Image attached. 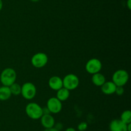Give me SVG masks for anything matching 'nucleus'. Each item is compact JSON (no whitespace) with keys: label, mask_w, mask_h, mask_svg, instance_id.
I'll return each instance as SVG.
<instances>
[{"label":"nucleus","mask_w":131,"mask_h":131,"mask_svg":"<svg viewBox=\"0 0 131 131\" xmlns=\"http://www.w3.org/2000/svg\"><path fill=\"white\" fill-rule=\"evenodd\" d=\"M49 58L46 53L43 52H38L34 54L31 59L32 66L36 68H42L46 66L48 62Z\"/></svg>","instance_id":"obj_6"},{"label":"nucleus","mask_w":131,"mask_h":131,"mask_svg":"<svg viewBox=\"0 0 131 131\" xmlns=\"http://www.w3.org/2000/svg\"><path fill=\"white\" fill-rule=\"evenodd\" d=\"M31 1H32V2H38L39 0H30Z\"/></svg>","instance_id":"obj_27"},{"label":"nucleus","mask_w":131,"mask_h":131,"mask_svg":"<svg viewBox=\"0 0 131 131\" xmlns=\"http://www.w3.org/2000/svg\"><path fill=\"white\" fill-rule=\"evenodd\" d=\"M40 122L45 128H52L55 125L54 118L51 114H43L40 118Z\"/></svg>","instance_id":"obj_11"},{"label":"nucleus","mask_w":131,"mask_h":131,"mask_svg":"<svg viewBox=\"0 0 131 131\" xmlns=\"http://www.w3.org/2000/svg\"><path fill=\"white\" fill-rule=\"evenodd\" d=\"M129 74L125 69H118L113 73L112 76V82L116 86L124 87L128 82Z\"/></svg>","instance_id":"obj_3"},{"label":"nucleus","mask_w":131,"mask_h":131,"mask_svg":"<svg viewBox=\"0 0 131 131\" xmlns=\"http://www.w3.org/2000/svg\"><path fill=\"white\" fill-rule=\"evenodd\" d=\"M10 89L11 91V93L12 95H15V96H18V95H20V92H21V86L17 83H14L10 86Z\"/></svg>","instance_id":"obj_17"},{"label":"nucleus","mask_w":131,"mask_h":131,"mask_svg":"<svg viewBox=\"0 0 131 131\" xmlns=\"http://www.w3.org/2000/svg\"><path fill=\"white\" fill-rule=\"evenodd\" d=\"M92 83L95 86L101 87L105 83V82L106 81V79L105 76L99 72V73L92 74Z\"/></svg>","instance_id":"obj_13"},{"label":"nucleus","mask_w":131,"mask_h":131,"mask_svg":"<svg viewBox=\"0 0 131 131\" xmlns=\"http://www.w3.org/2000/svg\"><path fill=\"white\" fill-rule=\"evenodd\" d=\"M127 125L124 123L120 119H115L111 121L110 123V131H127Z\"/></svg>","instance_id":"obj_9"},{"label":"nucleus","mask_w":131,"mask_h":131,"mask_svg":"<svg viewBox=\"0 0 131 131\" xmlns=\"http://www.w3.org/2000/svg\"><path fill=\"white\" fill-rule=\"evenodd\" d=\"M37 94V87L32 82H26L21 86L20 95L26 100H31L34 98Z\"/></svg>","instance_id":"obj_4"},{"label":"nucleus","mask_w":131,"mask_h":131,"mask_svg":"<svg viewBox=\"0 0 131 131\" xmlns=\"http://www.w3.org/2000/svg\"><path fill=\"white\" fill-rule=\"evenodd\" d=\"M10 87L8 86H0V100L6 101L10 98L12 96Z\"/></svg>","instance_id":"obj_15"},{"label":"nucleus","mask_w":131,"mask_h":131,"mask_svg":"<svg viewBox=\"0 0 131 131\" xmlns=\"http://www.w3.org/2000/svg\"><path fill=\"white\" fill-rule=\"evenodd\" d=\"M62 80L63 87L67 89L70 91L78 88L80 82L79 77L73 73L67 74Z\"/></svg>","instance_id":"obj_5"},{"label":"nucleus","mask_w":131,"mask_h":131,"mask_svg":"<svg viewBox=\"0 0 131 131\" xmlns=\"http://www.w3.org/2000/svg\"><path fill=\"white\" fill-rule=\"evenodd\" d=\"M46 107L48 108L50 113L52 114H58L62 110V101L56 97H51L47 100Z\"/></svg>","instance_id":"obj_8"},{"label":"nucleus","mask_w":131,"mask_h":131,"mask_svg":"<svg viewBox=\"0 0 131 131\" xmlns=\"http://www.w3.org/2000/svg\"><path fill=\"white\" fill-rule=\"evenodd\" d=\"M42 110H43V114H51L49 112V110L48 108H47V107H44V108H42Z\"/></svg>","instance_id":"obj_21"},{"label":"nucleus","mask_w":131,"mask_h":131,"mask_svg":"<svg viewBox=\"0 0 131 131\" xmlns=\"http://www.w3.org/2000/svg\"><path fill=\"white\" fill-rule=\"evenodd\" d=\"M127 131H131V123H129V124H127Z\"/></svg>","instance_id":"obj_25"},{"label":"nucleus","mask_w":131,"mask_h":131,"mask_svg":"<svg viewBox=\"0 0 131 131\" xmlns=\"http://www.w3.org/2000/svg\"><path fill=\"white\" fill-rule=\"evenodd\" d=\"M54 127L55 128H56L57 130H58L60 131L63 128V125L61 124V123H56V124L55 123Z\"/></svg>","instance_id":"obj_20"},{"label":"nucleus","mask_w":131,"mask_h":131,"mask_svg":"<svg viewBox=\"0 0 131 131\" xmlns=\"http://www.w3.org/2000/svg\"><path fill=\"white\" fill-rule=\"evenodd\" d=\"M127 6L129 10H131V0H127Z\"/></svg>","instance_id":"obj_22"},{"label":"nucleus","mask_w":131,"mask_h":131,"mask_svg":"<svg viewBox=\"0 0 131 131\" xmlns=\"http://www.w3.org/2000/svg\"><path fill=\"white\" fill-rule=\"evenodd\" d=\"M16 79L17 73L13 68H5L0 74V82L4 86L10 87L12 84L15 83Z\"/></svg>","instance_id":"obj_1"},{"label":"nucleus","mask_w":131,"mask_h":131,"mask_svg":"<svg viewBox=\"0 0 131 131\" xmlns=\"http://www.w3.org/2000/svg\"><path fill=\"white\" fill-rule=\"evenodd\" d=\"M25 111L29 118L35 120L40 119L43 115L42 107L35 102H30L27 104L25 107Z\"/></svg>","instance_id":"obj_2"},{"label":"nucleus","mask_w":131,"mask_h":131,"mask_svg":"<svg viewBox=\"0 0 131 131\" xmlns=\"http://www.w3.org/2000/svg\"><path fill=\"white\" fill-rule=\"evenodd\" d=\"M102 68L101 60L97 58H92L87 61L85 66L86 71L91 74L99 73Z\"/></svg>","instance_id":"obj_7"},{"label":"nucleus","mask_w":131,"mask_h":131,"mask_svg":"<svg viewBox=\"0 0 131 131\" xmlns=\"http://www.w3.org/2000/svg\"><path fill=\"white\" fill-rule=\"evenodd\" d=\"M116 86L112 81H106L105 83L101 87V91L106 95H113L115 93Z\"/></svg>","instance_id":"obj_12"},{"label":"nucleus","mask_w":131,"mask_h":131,"mask_svg":"<svg viewBox=\"0 0 131 131\" xmlns=\"http://www.w3.org/2000/svg\"><path fill=\"white\" fill-rule=\"evenodd\" d=\"M120 120L125 124L131 123V111L130 110H125L122 112L120 116Z\"/></svg>","instance_id":"obj_16"},{"label":"nucleus","mask_w":131,"mask_h":131,"mask_svg":"<svg viewBox=\"0 0 131 131\" xmlns=\"http://www.w3.org/2000/svg\"><path fill=\"white\" fill-rule=\"evenodd\" d=\"M43 131H60L58 130H57L56 128H55L54 127H52V128H45V130Z\"/></svg>","instance_id":"obj_23"},{"label":"nucleus","mask_w":131,"mask_h":131,"mask_svg":"<svg viewBox=\"0 0 131 131\" xmlns=\"http://www.w3.org/2000/svg\"><path fill=\"white\" fill-rule=\"evenodd\" d=\"M3 6V1H2V0H0V11H1V10H2Z\"/></svg>","instance_id":"obj_26"},{"label":"nucleus","mask_w":131,"mask_h":131,"mask_svg":"<svg viewBox=\"0 0 131 131\" xmlns=\"http://www.w3.org/2000/svg\"><path fill=\"white\" fill-rule=\"evenodd\" d=\"M65 131H76V130L73 127H69V128H66Z\"/></svg>","instance_id":"obj_24"},{"label":"nucleus","mask_w":131,"mask_h":131,"mask_svg":"<svg viewBox=\"0 0 131 131\" xmlns=\"http://www.w3.org/2000/svg\"><path fill=\"white\" fill-rule=\"evenodd\" d=\"M69 96H70V91L63 87L58 90L56 92V97L61 101H66L67 100H68Z\"/></svg>","instance_id":"obj_14"},{"label":"nucleus","mask_w":131,"mask_h":131,"mask_svg":"<svg viewBox=\"0 0 131 131\" xmlns=\"http://www.w3.org/2000/svg\"><path fill=\"white\" fill-rule=\"evenodd\" d=\"M115 93L118 96H122L124 93V88L123 86H116V90H115Z\"/></svg>","instance_id":"obj_19"},{"label":"nucleus","mask_w":131,"mask_h":131,"mask_svg":"<svg viewBox=\"0 0 131 131\" xmlns=\"http://www.w3.org/2000/svg\"><path fill=\"white\" fill-rule=\"evenodd\" d=\"M49 86L51 89L54 91L59 90L62 88L63 86V80L58 76H52L49 78L48 82Z\"/></svg>","instance_id":"obj_10"},{"label":"nucleus","mask_w":131,"mask_h":131,"mask_svg":"<svg viewBox=\"0 0 131 131\" xmlns=\"http://www.w3.org/2000/svg\"><path fill=\"white\" fill-rule=\"evenodd\" d=\"M88 123L85 121H82L78 125V129L79 131H85L88 128Z\"/></svg>","instance_id":"obj_18"}]
</instances>
